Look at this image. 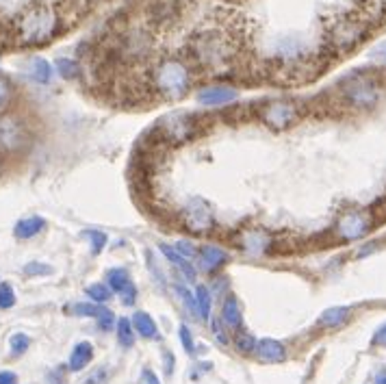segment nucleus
<instances>
[{
  "label": "nucleus",
  "mask_w": 386,
  "mask_h": 384,
  "mask_svg": "<svg viewBox=\"0 0 386 384\" xmlns=\"http://www.w3.org/2000/svg\"><path fill=\"white\" fill-rule=\"evenodd\" d=\"M85 293H87L90 302H94V304H107L113 297V291L109 289L107 282H94V284H90L87 289H85Z\"/></svg>",
  "instance_id": "28"
},
{
  "label": "nucleus",
  "mask_w": 386,
  "mask_h": 384,
  "mask_svg": "<svg viewBox=\"0 0 386 384\" xmlns=\"http://www.w3.org/2000/svg\"><path fill=\"white\" fill-rule=\"evenodd\" d=\"M174 293L178 297V302L183 304V309L187 311V315L200 319V309H198V302H195V293L185 282H176L174 284Z\"/></svg>",
  "instance_id": "23"
},
{
  "label": "nucleus",
  "mask_w": 386,
  "mask_h": 384,
  "mask_svg": "<svg viewBox=\"0 0 386 384\" xmlns=\"http://www.w3.org/2000/svg\"><path fill=\"white\" fill-rule=\"evenodd\" d=\"M94 361V346L90 341H80L72 348V354H70V361H68V369L70 371H82L90 363Z\"/></svg>",
  "instance_id": "18"
},
{
  "label": "nucleus",
  "mask_w": 386,
  "mask_h": 384,
  "mask_svg": "<svg viewBox=\"0 0 386 384\" xmlns=\"http://www.w3.org/2000/svg\"><path fill=\"white\" fill-rule=\"evenodd\" d=\"M272 245V239L265 230L261 228H252L247 233H243V239H241V247L250 254H263L267 247Z\"/></svg>",
  "instance_id": "19"
},
{
  "label": "nucleus",
  "mask_w": 386,
  "mask_h": 384,
  "mask_svg": "<svg viewBox=\"0 0 386 384\" xmlns=\"http://www.w3.org/2000/svg\"><path fill=\"white\" fill-rule=\"evenodd\" d=\"M350 317H352V309H348V306H332V309H326L319 315L317 326L319 328H338V326L345 324Z\"/></svg>",
  "instance_id": "21"
},
{
  "label": "nucleus",
  "mask_w": 386,
  "mask_h": 384,
  "mask_svg": "<svg viewBox=\"0 0 386 384\" xmlns=\"http://www.w3.org/2000/svg\"><path fill=\"white\" fill-rule=\"evenodd\" d=\"M3 169H5V161H3V154H0V176H3Z\"/></svg>",
  "instance_id": "49"
},
{
  "label": "nucleus",
  "mask_w": 386,
  "mask_h": 384,
  "mask_svg": "<svg viewBox=\"0 0 386 384\" xmlns=\"http://www.w3.org/2000/svg\"><path fill=\"white\" fill-rule=\"evenodd\" d=\"M31 126L18 113L0 115V152L20 154L31 146Z\"/></svg>",
  "instance_id": "5"
},
{
  "label": "nucleus",
  "mask_w": 386,
  "mask_h": 384,
  "mask_svg": "<svg viewBox=\"0 0 386 384\" xmlns=\"http://www.w3.org/2000/svg\"><path fill=\"white\" fill-rule=\"evenodd\" d=\"M373 346H382V348H386V324H384V326H380V328L375 330V334H373Z\"/></svg>",
  "instance_id": "44"
},
{
  "label": "nucleus",
  "mask_w": 386,
  "mask_h": 384,
  "mask_svg": "<svg viewBox=\"0 0 386 384\" xmlns=\"http://www.w3.org/2000/svg\"><path fill=\"white\" fill-rule=\"evenodd\" d=\"M195 261H198V265H200L202 272L215 274V272H220V270L230 261V254H228L224 247L215 245V243H204V245L198 247Z\"/></svg>",
  "instance_id": "11"
},
{
  "label": "nucleus",
  "mask_w": 386,
  "mask_h": 384,
  "mask_svg": "<svg viewBox=\"0 0 386 384\" xmlns=\"http://www.w3.org/2000/svg\"><path fill=\"white\" fill-rule=\"evenodd\" d=\"M61 28V16L50 3L28 5L14 24V37L20 46H44Z\"/></svg>",
  "instance_id": "1"
},
{
  "label": "nucleus",
  "mask_w": 386,
  "mask_h": 384,
  "mask_svg": "<svg viewBox=\"0 0 386 384\" xmlns=\"http://www.w3.org/2000/svg\"><path fill=\"white\" fill-rule=\"evenodd\" d=\"M24 274L26 276H50L53 274V267L50 265H46V263H37V261H33V263H26L24 265Z\"/></svg>",
  "instance_id": "35"
},
{
  "label": "nucleus",
  "mask_w": 386,
  "mask_h": 384,
  "mask_svg": "<svg viewBox=\"0 0 386 384\" xmlns=\"http://www.w3.org/2000/svg\"><path fill=\"white\" fill-rule=\"evenodd\" d=\"M181 16V3L178 0H156L152 5V11H150V18L156 22V24H171L176 22Z\"/></svg>",
  "instance_id": "16"
},
{
  "label": "nucleus",
  "mask_w": 386,
  "mask_h": 384,
  "mask_svg": "<svg viewBox=\"0 0 386 384\" xmlns=\"http://www.w3.org/2000/svg\"><path fill=\"white\" fill-rule=\"evenodd\" d=\"M159 250H161V254L165 256V259L181 272V276L185 278V282H189V284H191V282H198V270H195V265H193L189 259H185L181 252H176L174 245L159 243Z\"/></svg>",
  "instance_id": "13"
},
{
  "label": "nucleus",
  "mask_w": 386,
  "mask_h": 384,
  "mask_svg": "<svg viewBox=\"0 0 386 384\" xmlns=\"http://www.w3.org/2000/svg\"><path fill=\"white\" fill-rule=\"evenodd\" d=\"M163 365H165V373H167V375L174 371V356H171L169 352L163 354Z\"/></svg>",
  "instance_id": "47"
},
{
  "label": "nucleus",
  "mask_w": 386,
  "mask_h": 384,
  "mask_svg": "<svg viewBox=\"0 0 386 384\" xmlns=\"http://www.w3.org/2000/svg\"><path fill=\"white\" fill-rule=\"evenodd\" d=\"M367 9L371 16H386V0H367Z\"/></svg>",
  "instance_id": "42"
},
{
  "label": "nucleus",
  "mask_w": 386,
  "mask_h": 384,
  "mask_svg": "<svg viewBox=\"0 0 386 384\" xmlns=\"http://www.w3.org/2000/svg\"><path fill=\"white\" fill-rule=\"evenodd\" d=\"M371 57H373L377 63L386 65V41H384V44H380V46H375V48H373Z\"/></svg>",
  "instance_id": "43"
},
{
  "label": "nucleus",
  "mask_w": 386,
  "mask_h": 384,
  "mask_svg": "<svg viewBox=\"0 0 386 384\" xmlns=\"http://www.w3.org/2000/svg\"><path fill=\"white\" fill-rule=\"evenodd\" d=\"M119 300H122L124 306H133V304L137 302V287H135V282H133L131 287H126V289L119 293Z\"/></svg>",
  "instance_id": "41"
},
{
  "label": "nucleus",
  "mask_w": 386,
  "mask_h": 384,
  "mask_svg": "<svg viewBox=\"0 0 386 384\" xmlns=\"http://www.w3.org/2000/svg\"><path fill=\"white\" fill-rule=\"evenodd\" d=\"M181 226L191 235H208L213 230V226H215V213H213V206L200 196L191 198L181 208Z\"/></svg>",
  "instance_id": "7"
},
{
  "label": "nucleus",
  "mask_w": 386,
  "mask_h": 384,
  "mask_svg": "<svg viewBox=\"0 0 386 384\" xmlns=\"http://www.w3.org/2000/svg\"><path fill=\"white\" fill-rule=\"evenodd\" d=\"M193 87V70L181 57H163L150 70V90L167 102L189 96Z\"/></svg>",
  "instance_id": "2"
},
{
  "label": "nucleus",
  "mask_w": 386,
  "mask_h": 384,
  "mask_svg": "<svg viewBox=\"0 0 386 384\" xmlns=\"http://www.w3.org/2000/svg\"><path fill=\"white\" fill-rule=\"evenodd\" d=\"M256 356L263 363H282L286 361V348L284 343L276 338H261L259 343H256Z\"/></svg>",
  "instance_id": "15"
},
{
  "label": "nucleus",
  "mask_w": 386,
  "mask_h": 384,
  "mask_svg": "<svg viewBox=\"0 0 386 384\" xmlns=\"http://www.w3.org/2000/svg\"><path fill=\"white\" fill-rule=\"evenodd\" d=\"M0 384H18V375L14 371H0Z\"/></svg>",
  "instance_id": "46"
},
{
  "label": "nucleus",
  "mask_w": 386,
  "mask_h": 384,
  "mask_svg": "<svg viewBox=\"0 0 386 384\" xmlns=\"http://www.w3.org/2000/svg\"><path fill=\"white\" fill-rule=\"evenodd\" d=\"M159 133L165 142L169 144H185L195 135V117L185 113V111H176V113H167L165 117H161L159 122Z\"/></svg>",
  "instance_id": "8"
},
{
  "label": "nucleus",
  "mask_w": 386,
  "mask_h": 384,
  "mask_svg": "<svg viewBox=\"0 0 386 384\" xmlns=\"http://www.w3.org/2000/svg\"><path fill=\"white\" fill-rule=\"evenodd\" d=\"M26 74L31 80L39 82V85H48L53 80V65L46 61V59H41V57H33L26 65Z\"/></svg>",
  "instance_id": "20"
},
{
  "label": "nucleus",
  "mask_w": 386,
  "mask_h": 384,
  "mask_svg": "<svg viewBox=\"0 0 386 384\" xmlns=\"http://www.w3.org/2000/svg\"><path fill=\"white\" fill-rule=\"evenodd\" d=\"M174 247H176V252H181L185 259H189V261L198 256V247H195L191 241H187V239H178V241L174 243Z\"/></svg>",
  "instance_id": "38"
},
{
  "label": "nucleus",
  "mask_w": 386,
  "mask_h": 384,
  "mask_svg": "<svg viewBox=\"0 0 386 384\" xmlns=\"http://www.w3.org/2000/svg\"><path fill=\"white\" fill-rule=\"evenodd\" d=\"M373 384H386V367H384V369H380V371L375 373Z\"/></svg>",
  "instance_id": "48"
},
{
  "label": "nucleus",
  "mask_w": 386,
  "mask_h": 384,
  "mask_svg": "<svg viewBox=\"0 0 386 384\" xmlns=\"http://www.w3.org/2000/svg\"><path fill=\"white\" fill-rule=\"evenodd\" d=\"M141 384H161V382H159V375H156L154 371L144 369V373H141Z\"/></svg>",
  "instance_id": "45"
},
{
  "label": "nucleus",
  "mask_w": 386,
  "mask_h": 384,
  "mask_svg": "<svg viewBox=\"0 0 386 384\" xmlns=\"http://www.w3.org/2000/svg\"><path fill=\"white\" fill-rule=\"evenodd\" d=\"M193 293H195V302H198V309H200V319L208 321L210 319V309H213V291L206 284H198Z\"/></svg>",
  "instance_id": "26"
},
{
  "label": "nucleus",
  "mask_w": 386,
  "mask_h": 384,
  "mask_svg": "<svg viewBox=\"0 0 386 384\" xmlns=\"http://www.w3.org/2000/svg\"><path fill=\"white\" fill-rule=\"evenodd\" d=\"M371 224H373V220L367 210L352 208V210L341 213V218L336 220V226H334V233L341 241H358L371 230Z\"/></svg>",
  "instance_id": "10"
},
{
  "label": "nucleus",
  "mask_w": 386,
  "mask_h": 384,
  "mask_svg": "<svg viewBox=\"0 0 386 384\" xmlns=\"http://www.w3.org/2000/svg\"><path fill=\"white\" fill-rule=\"evenodd\" d=\"M146 259H148V270L152 272V276L156 278V282L161 284V287H167V276L161 272V267L156 265V261H154V256H152V252H146Z\"/></svg>",
  "instance_id": "39"
},
{
  "label": "nucleus",
  "mask_w": 386,
  "mask_h": 384,
  "mask_svg": "<svg viewBox=\"0 0 386 384\" xmlns=\"http://www.w3.org/2000/svg\"><path fill=\"white\" fill-rule=\"evenodd\" d=\"M102 304H94V302H78V304H72L70 306V311H72V315H76V317H98L100 313H102Z\"/></svg>",
  "instance_id": "29"
},
{
  "label": "nucleus",
  "mask_w": 386,
  "mask_h": 384,
  "mask_svg": "<svg viewBox=\"0 0 386 384\" xmlns=\"http://www.w3.org/2000/svg\"><path fill=\"white\" fill-rule=\"evenodd\" d=\"M261 119L274 131H286L299 119V105L291 98H278L261 109Z\"/></svg>",
  "instance_id": "9"
},
{
  "label": "nucleus",
  "mask_w": 386,
  "mask_h": 384,
  "mask_svg": "<svg viewBox=\"0 0 386 384\" xmlns=\"http://www.w3.org/2000/svg\"><path fill=\"white\" fill-rule=\"evenodd\" d=\"M220 321L230 332H237V330L243 328V311H241V304H239V300H237L235 295H226L224 297Z\"/></svg>",
  "instance_id": "14"
},
{
  "label": "nucleus",
  "mask_w": 386,
  "mask_h": 384,
  "mask_svg": "<svg viewBox=\"0 0 386 384\" xmlns=\"http://www.w3.org/2000/svg\"><path fill=\"white\" fill-rule=\"evenodd\" d=\"M191 55L200 68L208 72H222L232 63L237 50L226 33L204 31L195 35V39H191Z\"/></svg>",
  "instance_id": "3"
},
{
  "label": "nucleus",
  "mask_w": 386,
  "mask_h": 384,
  "mask_svg": "<svg viewBox=\"0 0 386 384\" xmlns=\"http://www.w3.org/2000/svg\"><path fill=\"white\" fill-rule=\"evenodd\" d=\"M28 348H31V338H28L24 332H16V334L9 338V350H11L14 356H22Z\"/></svg>",
  "instance_id": "31"
},
{
  "label": "nucleus",
  "mask_w": 386,
  "mask_h": 384,
  "mask_svg": "<svg viewBox=\"0 0 386 384\" xmlns=\"http://www.w3.org/2000/svg\"><path fill=\"white\" fill-rule=\"evenodd\" d=\"M107 284H109V289L113 293L119 295L126 287L133 284V278H131V274H128L126 267H113V270L107 272Z\"/></svg>",
  "instance_id": "24"
},
{
  "label": "nucleus",
  "mask_w": 386,
  "mask_h": 384,
  "mask_svg": "<svg viewBox=\"0 0 386 384\" xmlns=\"http://www.w3.org/2000/svg\"><path fill=\"white\" fill-rule=\"evenodd\" d=\"M237 96H239V92L235 87H228V85H208V87L200 90L198 102L208 109H218V107L232 105L237 100Z\"/></svg>",
  "instance_id": "12"
},
{
  "label": "nucleus",
  "mask_w": 386,
  "mask_h": 384,
  "mask_svg": "<svg viewBox=\"0 0 386 384\" xmlns=\"http://www.w3.org/2000/svg\"><path fill=\"white\" fill-rule=\"evenodd\" d=\"M14 98V87H11V82L5 78V76H0V109H5Z\"/></svg>",
  "instance_id": "37"
},
{
  "label": "nucleus",
  "mask_w": 386,
  "mask_h": 384,
  "mask_svg": "<svg viewBox=\"0 0 386 384\" xmlns=\"http://www.w3.org/2000/svg\"><path fill=\"white\" fill-rule=\"evenodd\" d=\"M55 68H57V72L63 76V78H76L78 76V72H80V68H78V63L76 61H72V59H57V63H55Z\"/></svg>",
  "instance_id": "32"
},
{
  "label": "nucleus",
  "mask_w": 386,
  "mask_h": 384,
  "mask_svg": "<svg viewBox=\"0 0 386 384\" xmlns=\"http://www.w3.org/2000/svg\"><path fill=\"white\" fill-rule=\"evenodd\" d=\"M11 306H16V291L11 284L0 282V311H7Z\"/></svg>",
  "instance_id": "33"
},
{
  "label": "nucleus",
  "mask_w": 386,
  "mask_h": 384,
  "mask_svg": "<svg viewBox=\"0 0 386 384\" xmlns=\"http://www.w3.org/2000/svg\"><path fill=\"white\" fill-rule=\"evenodd\" d=\"M178 336H181V343H183L185 352H187V354H193V352H195V343H193V332L189 330V326L181 324V328H178Z\"/></svg>",
  "instance_id": "36"
},
{
  "label": "nucleus",
  "mask_w": 386,
  "mask_h": 384,
  "mask_svg": "<svg viewBox=\"0 0 386 384\" xmlns=\"http://www.w3.org/2000/svg\"><path fill=\"white\" fill-rule=\"evenodd\" d=\"M367 35V22L360 18H341L332 24L328 41L334 53L343 55L354 50Z\"/></svg>",
  "instance_id": "6"
},
{
  "label": "nucleus",
  "mask_w": 386,
  "mask_h": 384,
  "mask_svg": "<svg viewBox=\"0 0 386 384\" xmlns=\"http://www.w3.org/2000/svg\"><path fill=\"white\" fill-rule=\"evenodd\" d=\"M210 326H213V334H215V338L220 341L222 346H228L230 343V336L226 334L228 330L222 326V321L220 319H210Z\"/></svg>",
  "instance_id": "40"
},
{
  "label": "nucleus",
  "mask_w": 386,
  "mask_h": 384,
  "mask_svg": "<svg viewBox=\"0 0 386 384\" xmlns=\"http://www.w3.org/2000/svg\"><path fill=\"white\" fill-rule=\"evenodd\" d=\"M96 321H98V328H100L102 332H109V330H113V328H115V324H117V319H115V313H113L111 309H102V313L96 317Z\"/></svg>",
  "instance_id": "34"
},
{
  "label": "nucleus",
  "mask_w": 386,
  "mask_h": 384,
  "mask_svg": "<svg viewBox=\"0 0 386 384\" xmlns=\"http://www.w3.org/2000/svg\"><path fill=\"white\" fill-rule=\"evenodd\" d=\"M131 321H133V328H135L137 336H141V338H156V336H159L156 321H154L146 311H137V313L131 317Z\"/></svg>",
  "instance_id": "22"
},
{
  "label": "nucleus",
  "mask_w": 386,
  "mask_h": 384,
  "mask_svg": "<svg viewBox=\"0 0 386 384\" xmlns=\"http://www.w3.org/2000/svg\"><path fill=\"white\" fill-rule=\"evenodd\" d=\"M115 334H117V341L122 348H133L135 346V338H137V332L133 328V321L128 317H119L117 324H115Z\"/></svg>",
  "instance_id": "25"
},
{
  "label": "nucleus",
  "mask_w": 386,
  "mask_h": 384,
  "mask_svg": "<svg viewBox=\"0 0 386 384\" xmlns=\"http://www.w3.org/2000/svg\"><path fill=\"white\" fill-rule=\"evenodd\" d=\"M338 94L352 109H371L380 100V85L369 74H350L338 82Z\"/></svg>",
  "instance_id": "4"
},
{
  "label": "nucleus",
  "mask_w": 386,
  "mask_h": 384,
  "mask_svg": "<svg viewBox=\"0 0 386 384\" xmlns=\"http://www.w3.org/2000/svg\"><path fill=\"white\" fill-rule=\"evenodd\" d=\"M46 228V220L39 218V215H31V218H24L20 220L16 226H14V235L16 239L20 241H28V239H35L37 235H41Z\"/></svg>",
  "instance_id": "17"
},
{
  "label": "nucleus",
  "mask_w": 386,
  "mask_h": 384,
  "mask_svg": "<svg viewBox=\"0 0 386 384\" xmlns=\"http://www.w3.org/2000/svg\"><path fill=\"white\" fill-rule=\"evenodd\" d=\"M256 341L247 330H237L235 332V338H232V346H235V350L239 352V354H254V350H256Z\"/></svg>",
  "instance_id": "27"
},
{
  "label": "nucleus",
  "mask_w": 386,
  "mask_h": 384,
  "mask_svg": "<svg viewBox=\"0 0 386 384\" xmlns=\"http://www.w3.org/2000/svg\"><path fill=\"white\" fill-rule=\"evenodd\" d=\"M82 237L90 241L92 252H94V254H100V252L107 247V241H109V237H107L102 230H85V233H82Z\"/></svg>",
  "instance_id": "30"
}]
</instances>
